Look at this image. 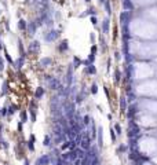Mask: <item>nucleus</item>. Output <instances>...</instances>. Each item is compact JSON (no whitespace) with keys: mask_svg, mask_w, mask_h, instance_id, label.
<instances>
[{"mask_svg":"<svg viewBox=\"0 0 157 165\" xmlns=\"http://www.w3.org/2000/svg\"><path fill=\"white\" fill-rule=\"evenodd\" d=\"M90 123H91L90 116H84V118H83V124H84V125H90Z\"/></svg>","mask_w":157,"mask_h":165,"instance_id":"obj_28","label":"nucleus"},{"mask_svg":"<svg viewBox=\"0 0 157 165\" xmlns=\"http://www.w3.org/2000/svg\"><path fill=\"white\" fill-rule=\"evenodd\" d=\"M40 50V43L39 41H32L29 44V52H39Z\"/></svg>","mask_w":157,"mask_h":165,"instance_id":"obj_6","label":"nucleus"},{"mask_svg":"<svg viewBox=\"0 0 157 165\" xmlns=\"http://www.w3.org/2000/svg\"><path fill=\"white\" fill-rule=\"evenodd\" d=\"M114 76H116V77H114V80H116V81H119L121 79V73H120V70H119V69H116V70H114Z\"/></svg>","mask_w":157,"mask_h":165,"instance_id":"obj_27","label":"nucleus"},{"mask_svg":"<svg viewBox=\"0 0 157 165\" xmlns=\"http://www.w3.org/2000/svg\"><path fill=\"white\" fill-rule=\"evenodd\" d=\"M123 7H124V11H131L134 8V6L131 4L130 0H123Z\"/></svg>","mask_w":157,"mask_h":165,"instance_id":"obj_14","label":"nucleus"},{"mask_svg":"<svg viewBox=\"0 0 157 165\" xmlns=\"http://www.w3.org/2000/svg\"><path fill=\"white\" fill-rule=\"evenodd\" d=\"M29 112H31L32 123H36V113H35V110H29Z\"/></svg>","mask_w":157,"mask_h":165,"instance_id":"obj_32","label":"nucleus"},{"mask_svg":"<svg viewBox=\"0 0 157 165\" xmlns=\"http://www.w3.org/2000/svg\"><path fill=\"white\" fill-rule=\"evenodd\" d=\"M109 28H110V21H109V18H105V21L102 22V32L105 35L109 33Z\"/></svg>","mask_w":157,"mask_h":165,"instance_id":"obj_8","label":"nucleus"},{"mask_svg":"<svg viewBox=\"0 0 157 165\" xmlns=\"http://www.w3.org/2000/svg\"><path fill=\"white\" fill-rule=\"evenodd\" d=\"M43 146H44V147H51V138H50L48 135H45V136H44V140H43Z\"/></svg>","mask_w":157,"mask_h":165,"instance_id":"obj_20","label":"nucleus"},{"mask_svg":"<svg viewBox=\"0 0 157 165\" xmlns=\"http://www.w3.org/2000/svg\"><path fill=\"white\" fill-rule=\"evenodd\" d=\"M67 47H69V45H67V40H62V43L58 45V51L59 52H65L67 50Z\"/></svg>","mask_w":157,"mask_h":165,"instance_id":"obj_15","label":"nucleus"},{"mask_svg":"<svg viewBox=\"0 0 157 165\" xmlns=\"http://www.w3.org/2000/svg\"><path fill=\"white\" fill-rule=\"evenodd\" d=\"M91 51H92V54H95V52H97V45H92V47H91Z\"/></svg>","mask_w":157,"mask_h":165,"instance_id":"obj_34","label":"nucleus"},{"mask_svg":"<svg viewBox=\"0 0 157 165\" xmlns=\"http://www.w3.org/2000/svg\"><path fill=\"white\" fill-rule=\"evenodd\" d=\"M103 130H102V127H98L97 128V140H98V146L99 147H102L103 146Z\"/></svg>","mask_w":157,"mask_h":165,"instance_id":"obj_4","label":"nucleus"},{"mask_svg":"<svg viewBox=\"0 0 157 165\" xmlns=\"http://www.w3.org/2000/svg\"><path fill=\"white\" fill-rule=\"evenodd\" d=\"M120 110L123 114L127 112V98L126 96H121L120 98Z\"/></svg>","mask_w":157,"mask_h":165,"instance_id":"obj_10","label":"nucleus"},{"mask_svg":"<svg viewBox=\"0 0 157 165\" xmlns=\"http://www.w3.org/2000/svg\"><path fill=\"white\" fill-rule=\"evenodd\" d=\"M23 63H25V57H19L15 62H13V65L15 69H21V67L23 66Z\"/></svg>","mask_w":157,"mask_h":165,"instance_id":"obj_9","label":"nucleus"},{"mask_svg":"<svg viewBox=\"0 0 157 165\" xmlns=\"http://www.w3.org/2000/svg\"><path fill=\"white\" fill-rule=\"evenodd\" d=\"M105 1H106V0H99V3H101V4H103Z\"/></svg>","mask_w":157,"mask_h":165,"instance_id":"obj_43","label":"nucleus"},{"mask_svg":"<svg viewBox=\"0 0 157 165\" xmlns=\"http://www.w3.org/2000/svg\"><path fill=\"white\" fill-rule=\"evenodd\" d=\"M26 28H28V23L25 19H19V22H18V29L19 30H26Z\"/></svg>","mask_w":157,"mask_h":165,"instance_id":"obj_18","label":"nucleus"},{"mask_svg":"<svg viewBox=\"0 0 157 165\" xmlns=\"http://www.w3.org/2000/svg\"><path fill=\"white\" fill-rule=\"evenodd\" d=\"M85 1H87V3H90V1H91V0H85Z\"/></svg>","mask_w":157,"mask_h":165,"instance_id":"obj_44","label":"nucleus"},{"mask_svg":"<svg viewBox=\"0 0 157 165\" xmlns=\"http://www.w3.org/2000/svg\"><path fill=\"white\" fill-rule=\"evenodd\" d=\"M66 83H67V87H70L73 83V66L70 65L69 69H67V73H66Z\"/></svg>","mask_w":157,"mask_h":165,"instance_id":"obj_5","label":"nucleus"},{"mask_svg":"<svg viewBox=\"0 0 157 165\" xmlns=\"http://www.w3.org/2000/svg\"><path fill=\"white\" fill-rule=\"evenodd\" d=\"M130 19H131L130 11H123V13L120 14V22H121V25H123V26H128Z\"/></svg>","mask_w":157,"mask_h":165,"instance_id":"obj_1","label":"nucleus"},{"mask_svg":"<svg viewBox=\"0 0 157 165\" xmlns=\"http://www.w3.org/2000/svg\"><path fill=\"white\" fill-rule=\"evenodd\" d=\"M114 57H116V59H117V61H119V59H120V54H119V52H116V54H114Z\"/></svg>","mask_w":157,"mask_h":165,"instance_id":"obj_39","label":"nucleus"},{"mask_svg":"<svg viewBox=\"0 0 157 165\" xmlns=\"http://www.w3.org/2000/svg\"><path fill=\"white\" fill-rule=\"evenodd\" d=\"M0 113H1L3 116H6V114H7L9 112H7V109H1V112H0Z\"/></svg>","mask_w":157,"mask_h":165,"instance_id":"obj_37","label":"nucleus"},{"mask_svg":"<svg viewBox=\"0 0 157 165\" xmlns=\"http://www.w3.org/2000/svg\"><path fill=\"white\" fill-rule=\"evenodd\" d=\"M90 91H91V94H92V95H95V94H97V92H98V85H97V84H95V83H94V84L91 85Z\"/></svg>","mask_w":157,"mask_h":165,"instance_id":"obj_25","label":"nucleus"},{"mask_svg":"<svg viewBox=\"0 0 157 165\" xmlns=\"http://www.w3.org/2000/svg\"><path fill=\"white\" fill-rule=\"evenodd\" d=\"M35 96H36V99H41V98H43V96H44V88H43V87L36 88V91H35Z\"/></svg>","mask_w":157,"mask_h":165,"instance_id":"obj_13","label":"nucleus"},{"mask_svg":"<svg viewBox=\"0 0 157 165\" xmlns=\"http://www.w3.org/2000/svg\"><path fill=\"white\" fill-rule=\"evenodd\" d=\"M83 101H84V95H83V92H81V94H77L76 95V103L77 105H80Z\"/></svg>","mask_w":157,"mask_h":165,"instance_id":"obj_23","label":"nucleus"},{"mask_svg":"<svg viewBox=\"0 0 157 165\" xmlns=\"http://www.w3.org/2000/svg\"><path fill=\"white\" fill-rule=\"evenodd\" d=\"M21 123H22V124L28 123V113L25 112V110H22V112H21Z\"/></svg>","mask_w":157,"mask_h":165,"instance_id":"obj_22","label":"nucleus"},{"mask_svg":"<svg viewBox=\"0 0 157 165\" xmlns=\"http://www.w3.org/2000/svg\"><path fill=\"white\" fill-rule=\"evenodd\" d=\"M75 165H81V160H79V158L75 160Z\"/></svg>","mask_w":157,"mask_h":165,"instance_id":"obj_38","label":"nucleus"},{"mask_svg":"<svg viewBox=\"0 0 157 165\" xmlns=\"http://www.w3.org/2000/svg\"><path fill=\"white\" fill-rule=\"evenodd\" d=\"M59 33H61L59 30H50L47 35H44V40L45 41H54L59 36Z\"/></svg>","mask_w":157,"mask_h":165,"instance_id":"obj_2","label":"nucleus"},{"mask_svg":"<svg viewBox=\"0 0 157 165\" xmlns=\"http://www.w3.org/2000/svg\"><path fill=\"white\" fill-rule=\"evenodd\" d=\"M84 73H88V74H95V73H97V69H95L94 63H90L88 66H85Z\"/></svg>","mask_w":157,"mask_h":165,"instance_id":"obj_12","label":"nucleus"},{"mask_svg":"<svg viewBox=\"0 0 157 165\" xmlns=\"http://www.w3.org/2000/svg\"><path fill=\"white\" fill-rule=\"evenodd\" d=\"M33 143H35V142H31V140H29V142H26V146H28V149H29L31 152H33V150H35V144H33Z\"/></svg>","mask_w":157,"mask_h":165,"instance_id":"obj_29","label":"nucleus"},{"mask_svg":"<svg viewBox=\"0 0 157 165\" xmlns=\"http://www.w3.org/2000/svg\"><path fill=\"white\" fill-rule=\"evenodd\" d=\"M87 61H88L90 63H94V61H95V54L91 52L90 55H88V59H87Z\"/></svg>","mask_w":157,"mask_h":165,"instance_id":"obj_31","label":"nucleus"},{"mask_svg":"<svg viewBox=\"0 0 157 165\" xmlns=\"http://www.w3.org/2000/svg\"><path fill=\"white\" fill-rule=\"evenodd\" d=\"M153 162H154V164H157V157H154V158H153Z\"/></svg>","mask_w":157,"mask_h":165,"instance_id":"obj_41","label":"nucleus"},{"mask_svg":"<svg viewBox=\"0 0 157 165\" xmlns=\"http://www.w3.org/2000/svg\"><path fill=\"white\" fill-rule=\"evenodd\" d=\"M51 63H53V59L51 58H41V61H40V65L41 66H50V65H51Z\"/></svg>","mask_w":157,"mask_h":165,"instance_id":"obj_19","label":"nucleus"},{"mask_svg":"<svg viewBox=\"0 0 157 165\" xmlns=\"http://www.w3.org/2000/svg\"><path fill=\"white\" fill-rule=\"evenodd\" d=\"M103 4H105V8H106V11H108V14H110V13H112V10H110V1H109V0H106V1H105Z\"/></svg>","mask_w":157,"mask_h":165,"instance_id":"obj_26","label":"nucleus"},{"mask_svg":"<svg viewBox=\"0 0 157 165\" xmlns=\"http://www.w3.org/2000/svg\"><path fill=\"white\" fill-rule=\"evenodd\" d=\"M128 152V144H124V143H121L119 149H117V154H123V153Z\"/></svg>","mask_w":157,"mask_h":165,"instance_id":"obj_16","label":"nucleus"},{"mask_svg":"<svg viewBox=\"0 0 157 165\" xmlns=\"http://www.w3.org/2000/svg\"><path fill=\"white\" fill-rule=\"evenodd\" d=\"M142 165H153V164H150V162H148V161H146V162H144Z\"/></svg>","mask_w":157,"mask_h":165,"instance_id":"obj_40","label":"nucleus"},{"mask_svg":"<svg viewBox=\"0 0 157 165\" xmlns=\"http://www.w3.org/2000/svg\"><path fill=\"white\" fill-rule=\"evenodd\" d=\"M90 39H91V41H92V43L95 41V35H94V33H91V35H90Z\"/></svg>","mask_w":157,"mask_h":165,"instance_id":"obj_35","label":"nucleus"},{"mask_svg":"<svg viewBox=\"0 0 157 165\" xmlns=\"http://www.w3.org/2000/svg\"><path fill=\"white\" fill-rule=\"evenodd\" d=\"M81 63H83V61H81L80 58H79V57H73V69H77V67L80 66Z\"/></svg>","mask_w":157,"mask_h":165,"instance_id":"obj_17","label":"nucleus"},{"mask_svg":"<svg viewBox=\"0 0 157 165\" xmlns=\"http://www.w3.org/2000/svg\"><path fill=\"white\" fill-rule=\"evenodd\" d=\"M48 85L51 89H58L59 88V80L58 79H51L48 81Z\"/></svg>","mask_w":157,"mask_h":165,"instance_id":"obj_11","label":"nucleus"},{"mask_svg":"<svg viewBox=\"0 0 157 165\" xmlns=\"http://www.w3.org/2000/svg\"><path fill=\"white\" fill-rule=\"evenodd\" d=\"M116 131H114V128L113 127H110V139H112V142L113 143H116V140H117V136H116Z\"/></svg>","mask_w":157,"mask_h":165,"instance_id":"obj_21","label":"nucleus"},{"mask_svg":"<svg viewBox=\"0 0 157 165\" xmlns=\"http://www.w3.org/2000/svg\"><path fill=\"white\" fill-rule=\"evenodd\" d=\"M23 165H29V161L25 160V162H23Z\"/></svg>","mask_w":157,"mask_h":165,"instance_id":"obj_42","label":"nucleus"},{"mask_svg":"<svg viewBox=\"0 0 157 165\" xmlns=\"http://www.w3.org/2000/svg\"><path fill=\"white\" fill-rule=\"evenodd\" d=\"M37 28H39V25L36 23V21H33V22H31L29 25H28L26 30L29 32V35H35V32H36Z\"/></svg>","mask_w":157,"mask_h":165,"instance_id":"obj_7","label":"nucleus"},{"mask_svg":"<svg viewBox=\"0 0 157 165\" xmlns=\"http://www.w3.org/2000/svg\"><path fill=\"white\" fill-rule=\"evenodd\" d=\"M91 23H92V25H94V26H95V25H97V23H98V21H97V18H95L94 15H92V17H91Z\"/></svg>","mask_w":157,"mask_h":165,"instance_id":"obj_33","label":"nucleus"},{"mask_svg":"<svg viewBox=\"0 0 157 165\" xmlns=\"http://www.w3.org/2000/svg\"><path fill=\"white\" fill-rule=\"evenodd\" d=\"M18 131L22 132V123H21V121H19V124H18Z\"/></svg>","mask_w":157,"mask_h":165,"instance_id":"obj_36","label":"nucleus"},{"mask_svg":"<svg viewBox=\"0 0 157 165\" xmlns=\"http://www.w3.org/2000/svg\"><path fill=\"white\" fill-rule=\"evenodd\" d=\"M47 164H50V154H43L36 161V165H47Z\"/></svg>","mask_w":157,"mask_h":165,"instance_id":"obj_3","label":"nucleus"},{"mask_svg":"<svg viewBox=\"0 0 157 165\" xmlns=\"http://www.w3.org/2000/svg\"><path fill=\"white\" fill-rule=\"evenodd\" d=\"M17 110H18V106H17V105H13V106H10V109H7L9 114H14Z\"/></svg>","mask_w":157,"mask_h":165,"instance_id":"obj_24","label":"nucleus"},{"mask_svg":"<svg viewBox=\"0 0 157 165\" xmlns=\"http://www.w3.org/2000/svg\"><path fill=\"white\" fill-rule=\"evenodd\" d=\"M114 131H116V134H119V135L123 134V132H121V127H120V124H114Z\"/></svg>","mask_w":157,"mask_h":165,"instance_id":"obj_30","label":"nucleus"}]
</instances>
